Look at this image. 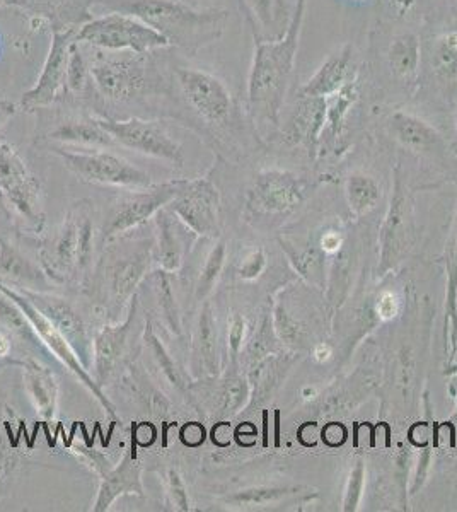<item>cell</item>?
<instances>
[{
	"label": "cell",
	"mask_w": 457,
	"mask_h": 512,
	"mask_svg": "<svg viewBox=\"0 0 457 512\" xmlns=\"http://www.w3.org/2000/svg\"><path fill=\"white\" fill-rule=\"evenodd\" d=\"M113 12L128 14L161 33L188 55L219 40L231 18L224 9H195L181 0H101Z\"/></svg>",
	"instance_id": "3"
},
{
	"label": "cell",
	"mask_w": 457,
	"mask_h": 512,
	"mask_svg": "<svg viewBox=\"0 0 457 512\" xmlns=\"http://www.w3.org/2000/svg\"><path fill=\"white\" fill-rule=\"evenodd\" d=\"M144 466L132 451H125L118 465H113L110 472L99 478V489L91 511L108 512L118 499L125 495L144 497Z\"/></svg>",
	"instance_id": "25"
},
{
	"label": "cell",
	"mask_w": 457,
	"mask_h": 512,
	"mask_svg": "<svg viewBox=\"0 0 457 512\" xmlns=\"http://www.w3.org/2000/svg\"><path fill=\"white\" fill-rule=\"evenodd\" d=\"M98 122L115 140L116 146L157 159L174 169L185 166L183 147L169 135L161 122H149L135 117L128 120L98 118Z\"/></svg>",
	"instance_id": "13"
},
{
	"label": "cell",
	"mask_w": 457,
	"mask_h": 512,
	"mask_svg": "<svg viewBox=\"0 0 457 512\" xmlns=\"http://www.w3.org/2000/svg\"><path fill=\"white\" fill-rule=\"evenodd\" d=\"M446 265V345L449 344V369L454 366L457 355V210L452 222L451 233L444 250Z\"/></svg>",
	"instance_id": "36"
},
{
	"label": "cell",
	"mask_w": 457,
	"mask_h": 512,
	"mask_svg": "<svg viewBox=\"0 0 457 512\" xmlns=\"http://www.w3.org/2000/svg\"><path fill=\"white\" fill-rule=\"evenodd\" d=\"M0 328L11 333L12 337L16 338L19 344L29 352H35L36 355L40 354L43 357L52 355V352L41 342L35 328L31 326L18 304L2 291H0Z\"/></svg>",
	"instance_id": "39"
},
{
	"label": "cell",
	"mask_w": 457,
	"mask_h": 512,
	"mask_svg": "<svg viewBox=\"0 0 457 512\" xmlns=\"http://www.w3.org/2000/svg\"><path fill=\"white\" fill-rule=\"evenodd\" d=\"M154 236L135 239L132 234L105 245L87 286L110 321L128 308L154 267Z\"/></svg>",
	"instance_id": "4"
},
{
	"label": "cell",
	"mask_w": 457,
	"mask_h": 512,
	"mask_svg": "<svg viewBox=\"0 0 457 512\" xmlns=\"http://www.w3.org/2000/svg\"><path fill=\"white\" fill-rule=\"evenodd\" d=\"M393 180V195L389 200L388 214L384 217L379 234V277H386L396 268H400L410 256L417 241L413 192L401 163L394 166Z\"/></svg>",
	"instance_id": "6"
},
{
	"label": "cell",
	"mask_w": 457,
	"mask_h": 512,
	"mask_svg": "<svg viewBox=\"0 0 457 512\" xmlns=\"http://www.w3.org/2000/svg\"><path fill=\"white\" fill-rule=\"evenodd\" d=\"M0 279L36 291H45L50 284L40 263L29 260L18 246L12 245L4 236H0Z\"/></svg>",
	"instance_id": "30"
},
{
	"label": "cell",
	"mask_w": 457,
	"mask_h": 512,
	"mask_svg": "<svg viewBox=\"0 0 457 512\" xmlns=\"http://www.w3.org/2000/svg\"><path fill=\"white\" fill-rule=\"evenodd\" d=\"M174 84L190 115L186 122L220 159L239 161L265 146L248 111H243L222 79L207 70L178 65L174 67Z\"/></svg>",
	"instance_id": "1"
},
{
	"label": "cell",
	"mask_w": 457,
	"mask_h": 512,
	"mask_svg": "<svg viewBox=\"0 0 457 512\" xmlns=\"http://www.w3.org/2000/svg\"><path fill=\"white\" fill-rule=\"evenodd\" d=\"M79 241L76 217L67 212L62 224L48 238L41 241L38 263L53 284L77 282Z\"/></svg>",
	"instance_id": "21"
},
{
	"label": "cell",
	"mask_w": 457,
	"mask_h": 512,
	"mask_svg": "<svg viewBox=\"0 0 457 512\" xmlns=\"http://www.w3.org/2000/svg\"><path fill=\"white\" fill-rule=\"evenodd\" d=\"M267 268V251L263 248H251L239 258L238 265H236V277L241 282H255L265 274Z\"/></svg>",
	"instance_id": "45"
},
{
	"label": "cell",
	"mask_w": 457,
	"mask_h": 512,
	"mask_svg": "<svg viewBox=\"0 0 457 512\" xmlns=\"http://www.w3.org/2000/svg\"><path fill=\"white\" fill-rule=\"evenodd\" d=\"M316 188V181L284 168L256 171L244 195L246 221L277 226L296 214Z\"/></svg>",
	"instance_id": "5"
},
{
	"label": "cell",
	"mask_w": 457,
	"mask_h": 512,
	"mask_svg": "<svg viewBox=\"0 0 457 512\" xmlns=\"http://www.w3.org/2000/svg\"><path fill=\"white\" fill-rule=\"evenodd\" d=\"M427 64L437 88L449 101L457 98V30L435 36L427 50Z\"/></svg>",
	"instance_id": "28"
},
{
	"label": "cell",
	"mask_w": 457,
	"mask_h": 512,
	"mask_svg": "<svg viewBox=\"0 0 457 512\" xmlns=\"http://www.w3.org/2000/svg\"><path fill=\"white\" fill-rule=\"evenodd\" d=\"M355 77H359V69L355 65L353 47L347 43L340 50L331 53L330 57L319 65L314 76L299 89L297 96L330 98Z\"/></svg>",
	"instance_id": "26"
},
{
	"label": "cell",
	"mask_w": 457,
	"mask_h": 512,
	"mask_svg": "<svg viewBox=\"0 0 457 512\" xmlns=\"http://www.w3.org/2000/svg\"><path fill=\"white\" fill-rule=\"evenodd\" d=\"M359 77L347 82L338 93L326 98V123H324L323 137H321V146L326 144H336L345 125H347L348 115L352 111L355 103L359 101Z\"/></svg>",
	"instance_id": "38"
},
{
	"label": "cell",
	"mask_w": 457,
	"mask_h": 512,
	"mask_svg": "<svg viewBox=\"0 0 457 512\" xmlns=\"http://www.w3.org/2000/svg\"><path fill=\"white\" fill-rule=\"evenodd\" d=\"M307 487H289V485H256L248 489L236 490L220 499V504L231 511H253L263 507L275 506L290 497L307 494Z\"/></svg>",
	"instance_id": "37"
},
{
	"label": "cell",
	"mask_w": 457,
	"mask_h": 512,
	"mask_svg": "<svg viewBox=\"0 0 457 512\" xmlns=\"http://www.w3.org/2000/svg\"><path fill=\"white\" fill-rule=\"evenodd\" d=\"M50 151L62 159L72 175L89 185L142 190L154 185L151 175L137 168L122 156L106 149H74V147H50Z\"/></svg>",
	"instance_id": "7"
},
{
	"label": "cell",
	"mask_w": 457,
	"mask_h": 512,
	"mask_svg": "<svg viewBox=\"0 0 457 512\" xmlns=\"http://www.w3.org/2000/svg\"><path fill=\"white\" fill-rule=\"evenodd\" d=\"M0 188L23 219L24 229L40 236L47 224L40 180L29 171L18 149L6 140H0Z\"/></svg>",
	"instance_id": "11"
},
{
	"label": "cell",
	"mask_w": 457,
	"mask_h": 512,
	"mask_svg": "<svg viewBox=\"0 0 457 512\" xmlns=\"http://www.w3.org/2000/svg\"><path fill=\"white\" fill-rule=\"evenodd\" d=\"M147 282L151 284L152 296L156 301L157 315L164 326V330L174 338H183L185 335V321L181 313L180 303L176 299L173 287V274L157 268L149 274Z\"/></svg>",
	"instance_id": "35"
},
{
	"label": "cell",
	"mask_w": 457,
	"mask_h": 512,
	"mask_svg": "<svg viewBox=\"0 0 457 512\" xmlns=\"http://www.w3.org/2000/svg\"><path fill=\"white\" fill-rule=\"evenodd\" d=\"M345 198L353 216H367L381 202V183L364 169H355L345 178Z\"/></svg>",
	"instance_id": "40"
},
{
	"label": "cell",
	"mask_w": 457,
	"mask_h": 512,
	"mask_svg": "<svg viewBox=\"0 0 457 512\" xmlns=\"http://www.w3.org/2000/svg\"><path fill=\"white\" fill-rule=\"evenodd\" d=\"M74 41V28L53 31L52 45L41 69L40 79L36 82L35 88L29 89L21 99V108L24 111H36L38 108L53 105L67 89V65L70 47Z\"/></svg>",
	"instance_id": "18"
},
{
	"label": "cell",
	"mask_w": 457,
	"mask_h": 512,
	"mask_svg": "<svg viewBox=\"0 0 457 512\" xmlns=\"http://www.w3.org/2000/svg\"><path fill=\"white\" fill-rule=\"evenodd\" d=\"M12 207L9 204V200H7V195L4 193V190L0 188V219H4V221H11L12 219Z\"/></svg>",
	"instance_id": "52"
},
{
	"label": "cell",
	"mask_w": 457,
	"mask_h": 512,
	"mask_svg": "<svg viewBox=\"0 0 457 512\" xmlns=\"http://www.w3.org/2000/svg\"><path fill=\"white\" fill-rule=\"evenodd\" d=\"M212 439H214V443L217 446H227V444L231 443V425L226 420H219L214 427V434H212Z\"/></svg>",
	"instance_id": "50"
},
{
	"label": "cell",
	"mask_w": 457,
	"mask_h": 512,
	"mask_svg": "<svg viewBox=\"0 0 457 512\" xmlns=\"http://www.w3.org/2000/svg\"><path fill=\"white\" fill-rule=\"evenodd\" d=\"M190 400L198 402L212 419L227 420L243 414L251 400L248 374L239 364H226L224 371L214 378L193 379Z\"/></svg>",
	"instance_id": "14"
},
{
	"label": "cell",
	"mask_w": 457,
	"mask_h": 512,
	"mask_svg": "<svg viewBox=\"0 0 457 512\" xmlns=\"http://www.w3.org/2000/svg\"><path fill=\"white\" fill-rule=\"evenodd\" d=\"M185 180H169L164 183H154L142 190H128L125 195L116 198L111 204L105 222L101 227V245L113 243L116 239L135 233L147 222L156 217L159 210L168 207Z\"/></svg>",
	"instance_id": "9"
},
{
	"label": "cell",
	"mask_w": 457,
	"mask_h": 512,
	"mask_svg": "<svg viewBox=\"0 0 457 512\" xmlns=\"http://www.w3.org/2000/svg\"><path fill=\"white\" fill-rule=\"evenodd\" d=\"M386 127L389 135L411 154L418 158L432 159L437 164L449 163L451 149L447 140L432 123L422 117L411 111H394L389 115Z\"/></svg>",
	"instance_id": "19"
},
{
	"label": "cell",
	"mask_w": 457,
	"mask_h": 512,
	"mask_svg": "<svg viewBox=\"0 0 457 512\" xmlns=\"http://www.w3.org/2000/svg\"><path fill=\"white\" fill-rule=\"evenodd\" d=\"M16 286V284H14ZM24 296L28 297L36 308L40 309L47 320L57 328L58 333L67 340V344L81 359L82 366L91 373L93 367V337L89 332V326L77 311L76 306L69 299L57 296L53 292L36 291L29 287L16 286Z\"/></svg>",
	"instance_id": "17"
},
{
	"label": "cell",
	"mask_w": 457,
	"mask_h": 512,
	"mask_svg": "<svg viewBox=\"0 0 457 512\" xmlns=\"http://www.w3.org/2000/svg\"><path fill=\"white\" fill-rule=\"evenodd\" d=\"M89 74L101 96L118 103L134 101L145 93H151L161 82L147 55L134 52L118 55L98 53L93 64L89 65Z\"/></svg>",
	"instance_id": "8"
},
{
	"label": "cell",
	"mask_w": 457,
	"mask_h": 512,
	"mask_svg": "<svg viewBox=\"0 0 457 512\" xmlns=\"http://www.w3.org/2000/svg\"><path fill=\"white\" fill-rule=\"evenodd\" d=\"M0 291L4 292L6 296L11 297L12 301L18 304L24 316L31 323V326L35 328V332L38 333L41 342L52 352L53 357L62 366L67 367L70 373L76 376L77 381L94 396V400L99 403V407L105 410V414L116 422L118 420V412H116L115 403L111 402L110 398L106 396L105 390L96 383L93 374L89 373L86 367L82 366L81 359L77 357L72 347L67 344V340L58 333L57 328L47 320V316L43 315L40 309L36 308L35 304L31 303L28 297L24 296L23 292L19 291L18 287L11 284V282L0 279Z\"/></svg>",
	"instance_id": "10"
},
{
	"label": "cell",
	"mask_w": 457,
	"mask_h": 512,
	"mask_svg": "<svg viewBox=\"0 0 457 512\" xmlns=\"http://www.w3.org/2000/svg\"><path fill=\"white\" fill-rule=\"evenodd\" d=\"M76 41L110 52L147 53L169 47V41L151 26L128 14H106L91 19L76 31Z\"/></svg>",
	"instance_id": "12"
},
{
	"label": "cell",
	"mask_w": 457,
	"mask_h": 512,
	"mask_svg": "<svg viewBox=\"0 0 457 512\" xmlns=\"http://www.w3.org/2000/svg\"><path fill=\"white\" fill-rule=\"evenodd\" d=\"M142 345H144L145 352H147L149 359H151L152 366L156 367L159 374H161V378L176 393L190 398V384L193 378L174 359V355L171 354L168 345L164 344L159 335H157L156 328H154V323L151 320H147V323H145Z\"/></svg>",
	"instance_id": "31"
},
{
	"label": "cell",
	"mask_w": 457,
	"mask_h": 512,
	"mask_svg": "<svg viewBox=\"0 0 457 512\" xmlns=\"http://www.w3.org/2000/svg\"><path fill=\"white\" fill-rule=\"evenodd\" d=\"M19 456L6 439L0 437V501L6 499L18 472Z\"/></svg>",
	"instance_id": "47"
},
{
	"label": "cell",
	"mask_w": 457,
	"mask_h": 512,
	"mask_svg": "<svg viewBox=\"0 0 457 512\" xmlns=\"http://www.w3.org/2000/svg\"><path fill=\"white\" fill-rule=\"evenodd\" d=\"M7 2H12V0H0V6H2V4H7Z\"/></svg>",
	"instance_id": "54"
},
{
	"label": "cell",
	"mask_w": 457,
	"mask_h": 512,
	"mask_svg": "<svg viewBox=\"0 0 457 512\" xmlns=\"http://www.w3.org/2000/svg\"><path fill=\"white\" fill-rule=\"evenodd\" d=\"M14 366L21 367L23 373L24 390L35 407L36 414L45 424H53L57 417L58 395L60 383L57 374L35 355H26L18 359Z\"/></svg>",
	"instance_id": "24"
},
{
	"label": "cell",
	"mask_w": 457,
	"mask_h": 512,
	"mask_svg": "<svg viewBox=\"0 0 457 512\" xmlns=\"http://www.w3.org/2000/svg\"><path fill=\"white\" fill-rule=\"evenodd\" d=\"M70 212L76 217L77 241H79V262H77V282L87 287L94 272L96 258V209L91 200H77Z\"/></svg>",
	"instance_id": "32"
},
{
	"label": "cell",
	"mask_w": 457,
	"mask_h": 512,
	"mask_svg": "<svg viewBox=\"0 0 457 512\" xmlns=\"http://www.w3.org/2000/svg\"><path fill=\"white\" fill-rule=\"evenodd\" d=\"M91 79L89 65L79 50V41H74L70 47L69 65H67V89L72 93H82Z\"/></svg>",
	"instance_id": "46"
},
{
	"label": "cell",
	"mask_w": 457,
	"mask_h": 512,
	"mask_svg": "<svg viewBox=\"0 0 457 512\" xmlns=\"http://www.w3.org/2000/svg\"><path fill=\"white\" fill-rule=\"evenodd\" d=\"M139 294H135L127 308L123 321H110L101 326L93 338V378L105 390L111 379L120 369L132 362L128 357L132 352L134 328L139 320Z\"/></svg>",
	"instance_id": "16"
},
{
	"label": "cell",
	"mask_w": 457,
	"mask_h": 512,
	"mask_svg": "<svg viewBox=\"0 0 457 512\" xmlns=\"http://www.w3.org/2000/svg\"><path fill=\"white\" fill-rule=\"evenodd\" d=\"M251 335L249 321L243 313L234 311L227 320V364H238L239 354Z\"/></svg>",
	"instance_id": "43"
},
{
	"label": "cell",
	"mask_w": 457,
	"mask_h": 512,
	"mask_svg": "<svg viewBox=\"0 0 457 512\" xmlns=\"http://www.w3.org/2000/svg\"><path fill=\"white\" fill-rule=\"evenodd\" d=\"M48 140L76 147V149H111L116 147L115 140L101 127L98 118H67L58 122L48 132Z\"/></svg>",
	"instance_id": "29"
},
{
	"label": "cell",
	"mask_w": 457,
	"mask_h": 512,
	"mask_svg": "<svg viewBox=\"0 0 457 512\" xmlns=\"http://www.w3.org/2000/svg\"><path fill=\"white\" fill-rule=\"evenodd\" d=\"M164 509L174 512L193 511L190 501V492L186 487L185 478L178 468H169L164 482Z\"/></svg>",
	"instance_id": "42"
},
{
	"label": "cell",
	"mask_w": 457,
	"mask_h": 512,
	"mask_svg": "<svg viewBox=\"0 0 457 512\" xmlns=\"http://www.w3.org/2000/svg\"><path fill=\"white\" fill-rule=\"evenodd\" d=\"M70 453L74 454L77 460L81 461L82 465L87 466L99 478L106 475L113 468L110 458L105 453H101V451L91 448V446H86V444H72L70 446Z\"/></svg>",
	"instance_id": "48"
},
{
	"label": "cell",
	"mask_w": 457,
	"mask_h": 512,
	"mask_svg": "<svg viewBox=\"0 0 457 512\" xmlns=\"http://www.w3.org/2000/svg\"><path fill=\"white\" fill-rule=\"evenodd\" d=\"M188 369L193 379L214 378L224 371L219 320L210 299L203 301L198 309L197 320L191 332Z\"/></svg>",
	"instance_id": "20"
},
{
	"label": "cell",
	"mask_w": 457,
	"mask_h": 512,
	"mask_svg": "<svg viewBox=\"0 0 457 512\" xmlns=\"http://www.w3.org/2000/svg\"><path fill=\"white\" fill-rule=\"evenodd\" d=\"M321 437H323V443L326 444V446H330V448H340V446L347 441V427L340 424V422H330V424L324 425Z\"/></svg>",
	"instance_id": "49"
},
{
	"label": "cell",
	"mask_w": 457,
	"mask_h": 512,
	"mask_svg": "<svg viewBox=\"0 0 457 512\" xmlns=\"http://www.w3.org/2000/svg\"><path fill=\"white\" fill-rule=\"evenodd\" d=\"M122 379L130 395L135 396V400L145 408V412H149L157 419H166L171 414L173 403L168 396L164 395L159 384L152 381L149 373L145 371L144 366H140L139 362H130L123 369Z\"/></svg>",
	"instance_id": "34"
},
{
	"label": "cell",
	"mask_w": 457,
	"mask_h": 512,
	"mask_svg": "<svg viewBox=\"0 0 457 512\" xmlns=\"http://www.w3.org/2000/svg\"><path fill=\"white\" fill-rule=\"evenodd\" d=\"M454 128H456V132H457V111H456V115H454Z\"/></svg>",
	"instance_id": "53"
},
{
	"label": "cell",
	"mask_w": 457,
	"mask_h": 512,
	"mask_svg": "<svg viewBox=\"0 0 457 512\" xmlns=\"http://www.w3.org/2000/svg\"><path fill=\"white\" fill-rule=\"evenodd\" d=\"M227 258H229V245L226 239L220 236L214 239V245L210 246L209 253L205 255L202 267L198 270L197 282L193 287V299L198 304L207 301L214 294L215 287L226 270Z\"/></svg>",
	"instance_id": "41"
},
{
	"label": "cell",
	"mask_w": 457,
	"mask_h": 512,
	"mask_svg": "<svg viewBox=\"0 0 457 512\" xmlns=\"http://www.w3.org/2000/svg\"><path fill=\"white\" fill-rule=\"evenodd\" d=\"M253 36L277 40L289 28L292 12L287 0H238Z\"/></svg>",
	"instance_id": "27"
},
{
	"label": "cell",
	"mask_w": 457,
	"mask_h": 512,
	"mask_svg": "<svg viewBox=\"0 0 457 512\" xmlns=\"http://www.w3.org/2000/svg\"><path fill=\"white\" fill-rule=\"evenodd\" d=\"M306 18V0H297L289 28L277 40L253 36L255 50L246 88V111L260 132V125L280 127V113L289 93L302 26Z\"/></svg>",
	"instance_id": "2"
},
{
	"label": "cell",
	"mask_w": 457,
	"mask_h": 512,
	"mask_svg": "<svg viewBox=\"0 0 457 512\" xmlns=\"http://www.w3.org/2000/svg\"><path fill=\"white\" fill-rule=\"evenodd\" d=\"M324 123L326 99L297 96L296 106L282 128V137L289 146L301 147L309 158L316 159L321 151Z\"/></svg>",
	"instance_id": "23"
},
{
	"label": "cell",
	"mask_w": 457,
	"mask_h": 512,
	"mask_svg": "<svg viewBox=\"0 0 457 512\" xmlns=\"http://www.w3.org/2000/svg\"><path fill=\"white\" fill-rule=\"evenodd\" d=\"M152 221L156 227L154 263L168 274H178L185 267L191 248L200 238L174 216L168 207L159 210Z\"/></svg>",
	"instance_id": "22"
},
{
	"label": "cell",
	"mask_w": 457,
	"mask_h": 512,
	"mask_svg": "<svg viewBox=\"0 0 457 512\" xmlns=\"http://www.w3.org/2000/svg\"><path fill=\"white\" fill-rule=\"evenodd\" d=\"M168 209L198 238L222 236V197L210 175L186 180Z\"/></svg>",
	"instance_id": "15"
},
{
	"label": "cell",
	"mask_w": 457,
	"mask_h": 512,
	"mask_svg": "<svg viewBox=\"0 0 457 512\" xmlns=\"http://www.w3.org/2000/svg\"><path fill=\"white\" fill-rule=\"evenodd\" d=\"M16 113H18V106L9 99L0 98V128L4 127Z\"/></svg>",
	"instance_id": "51"
},
{
	"label": "cell",
	"mask_w": 457,
	"mask_h": 512,
	"mask_svg": "<svg viewBox=\"0 0 457 512\" xmlns=\"http://www.w3.org/2000/svg\"><path fill=\"white\" fill-rule=\"evenodd\" d=\"M365 461L357 460L353 463L348 473L347 483H345V492H343L342 509L343 511H357L364 497L365 490Z\"/></svg>",
	"instance_id": "44"
},
{
	"label": "cell",
	"mask_w": 457,
	"mask_h": 512,
	"mask_svg": "<svg viewBox=\"0 0 457 512\" xmlns=\"http://www.w3.org/2000/svg\"><path fill=\"white\" fill-rule=\"evenodd\" d=\"M386 62L396 81L413 86L420 76L422 43L413 31H403L394 36L386 52Z\"/></svg>",
	"instance_id": "33"
}]
</instances>
